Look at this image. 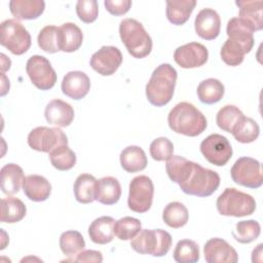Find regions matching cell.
Wrapping results in <instances>:
<instances>
[{
  "label": "cell",
  "instance_id": "36",
  "mask_svg": "<svg viewBox=\"0 0 263 263\" xmlns=\"http://www.w3.org/2000/svg\"><path fill=\"white\" fill-rule=\"evenodd\" d=\"M198 245L191 239H181L177 242L173 257L178 263H195L199 260Z\"/></svg>",
  "mask_w": 263,
  "mask_h": 263
},
{
  "label": "cell",
  "instance_id": "4",
  "mask_svg": "<svg viewBox=\"0 0 263 263\" xmlns=\"http://www.w3.org/2000/svg\"><path fill=\"white\" fill-rule=\"evenodd\" d=\"M119 36L128 53L136 59L146 58L152 50L150 35L135 18H124L120 22Z\"/></svg>",
  "mask_w": 263,
  "mask_h": 263
},
{
  "label": "cell",
  "instance_id": "27",
  "mask_svg": "<svg viewBox=\"0 0 263 263\" xmlns=\"http://www.w3.org/2000/svg\"><path fill=\"white\" fill-rule=\"evenodd\" d=\"M195 5V0H167L165 8L166 18L173 25H184L189 20Z\"/></svg>",
  "mask_w": 263,
  "mask_h": 263
},
{
  "label": "cell",
  "instance_id": "40",
  "mask_svg": "<svg viewBox=\"0 0 263 263\" xmlns=\"http://www.w3.org/2000/svg\"><path fill=\"white\" fill-rule=\"evenodd\" d=\"M141 226L142 223L139 219L126 216L115 221L114 234L120 240H129L141 231Z\"/></svg>",
  "mask_w": 263,
  "mask_h": 263
},
{
  "label": "cell",
  "instance_id": "45",
  "mask_svg": "<svg viewBox=\"0 0 263 263\" xmlns=\"http://www.w3.org/2000/svg\"><path fill=\"white\" fill-rule=\"evenodd\" d=\"M67 261L73 262H93V263H101L103 261L102 253L95 250H82L79 252L75 258L68 259Z\"/></svg>",
  "mask_w": 263,
  "mask_h": 263
},
{
  "label": "cell",
  "instance_id": "15",
  "mask_svg": "<svg viewBox=\"0 0 263 263\" xmlns=\"http://www.w3.org/2000/svg\"><path fill=\"white\" fill-rule=\"evenodd\" d=\"M203 254L208 263H236L238 261L235 249L220 237L210 238L204 243Z\"/></svg>",
  "mask_w": 263,
  "mask_h": 263
},
{
  "label": "cell",
  "instance_id": "18",
  "mask_svg": "<svg viewBox=\"0 0 263 263\" xmlns=\"http://www.w3.org/2000/svg\"><path fill=\"white\" fill-rule=\"evenodd\" d=\"M74 115L73 107L60 99L51 100L44 110L46 121L58 127L69 126L74 119Z\"/></svg>",
  "mask_w": 263,
  "mask_h": 263
},
{
  "label": "cell",
  "instance_id": "28",
  "mask_svg": "<svg viewBox=\"0 0 263 263\" xmlns=\"http://www.w3.org/2000/svg\"><path fill=\"white\" fill-rule=\"evenodd\" d=\"M121 196V186L119 181L114 177H103L98 180L97 198L99 202L111 205L116 203Z\"/></svg>",
  "mask_w": 263,
  "mask_h": 263
},
{
  "label": "cell",
  "instance_id": "10",
  "mask_svg": "<svg viewBox=\"0 0 263 263\" xmlns=\"http://www.w3.org/2000/svg\"><path fill=\"white\" fill-rule=\"evenodd\" d=\"M28 145L33 150L50 153L61 145H68V138L59 127L37 126L28 135Z\"/></svg>",
  "mask_w": 263,
  "mask_h": 263
},
{
  "label": "cell",
  "instance_id": "3",
  "mask_svg": "<svg viewBox=\"0 0 263 263\" xmlns=\"http://www.w3.org/2000/svg\"><path fill=\"white\" fill-rule=\"evenodd\" d=\"M177 78L178 73L170 64L157 66L146 84V97L149 103L156 107L168 104L174 96Z\"/></svg>",
  "mask_w": 263,
  "mask_h": 263
},
{
  "label": "cell",
  "instance_id": "12",
  "mask_svg": "<svg viewBox=\"0 0 263 263\" xmlns=\"http://www.w3.org/2000/svg\"><path fill=\"white\" fill-rule=\"evenodd\" d=\"M200 152L204 158L217 166L225 165L232 157V148L226 137L212 134L200 143Z\"/></svg>",
  "mask_w": 263,
  "mask_h": 263
},
{
  "label": "cell",
  "instance_id": "41",
  "mask_svg": "<svg viewBox=\"0 0 263 263\" xmlns=\"http://www.w3.org/2000/svg\"><path fill=\"white\" fill-rule=\"evenodd\" d=\"M37 42L39 47L48 52L54 53L60 51V44H59V28L52 25L45 26L38 34Z\"/></svg>",
  "mask_w": 263,
  "mask_h": 263
},
{
  "label": "cell",
  "instance_id": "26",
  "mask_svg": "<svg viewBox=\"0 0 263 263\" xmlns=\"http://www.w3.org/2000/svg\"><path fill=\"white\" fill-rule=\"evenodd\" d=\"M121 167L127 173H137L146 168L148 160L145 151L139 146H127L119 156Z\"/></svg>",
  "mask_w": 263,
  "mask_h": 263
},
{
  "label": "cell",
  "instance_id": "6",
  "mask_svg": "<svg viewBox=\"0 0 263 263\" xmlns=\"http://www.w3.org/2000/svg\"><path fill=\"white\" fill-rule=\"evenodd\" d=\"M172 241L171 234L163 229H141L132 239L130 247L140 254L162 257L168 253Z\"/></svg>",
  "mask_w": 263,
  "mask_h": 263
},
{
  "label": "cell",
  "instance_id": "35",
  "mask_svg": "<svg viewBox=\"0 0 263 263\" xmlns=\"http://www.w3.org/2000/svg\"><path fill=\"white\" fill-rule=\"evenodd\" d=\"M60 248L64 255L73 257L85 248V240L82 234L76 230H68L60 236Z\"/></svg>",
  "mask_w": 263,
  "mask_h": 263
},
{
  "label": "cell",
  "instance_id": "44",
  "mask_svg": "<svg viewBox=\"0 0 263 263\" xmlns=\"http://www.w3.org/2000/svg\"><path fill=\"white\" fill-rule=\"evenodd\" d=\"M104 4L108 12L118 16L125 14L133 3L130 0H106Z\"/></svg>",
  "mask_w": 263,
  "mask_h": 263
},
{
  "label": "cell",
  "instance_id": "5",
  "mask_svg": "<svg viewBox=\"0 0 263 263\" xmlns=\"http://www.w3.org/2000/svg\"><path fill=\"white\" fill-rule=\"evenodd\" d=\"M216 206L222 216L245 217L256 211V201L248 193L235 188H226L217 198Z\"/></svg>",
  "mask_w": 263,
  "mask_h": 263
},
{
  "label": "cell",
  "instance_id": "9",
  "mask_svg": "<svg viewBox=\"0 0 263 263\" xmlns=\"http://www.w3.org/2000/svg\"><path fill=\"white\" fill-rule=\"evenodd\" d=\"M154 185L152 180L144 175L135 177L129 183L127 205L136 213H146L153 201Z\"/></svg>",
  "mask_w": 263,
  "mask_h": 263
},
{
  "label": "cell",
  "instance_id": "43",
  "mask_svg": "<svg viewBox=\"0 0 263 263\" xmlns=\"http://www.w3.org/2000/svg\"><path fill=\"white\" fill-rule=\"evenodd\" d=\"M76 13L83 23H93L99 14L98 2L96 0H79L76 3Z\"/></svg>",
  "mask_w": 263,
  "mask_h": 263
},
{
  "label": "cell",
  "instance_id": "25",
  "mask_svg": "<svg viewBox=\"0 0 263 263\" xmlns=\"http://www.w3.org/2000/svg\"><path fill=\"white\" fill-rule=\"evenodd\" d=\"M1 190L7 195L20 191L25 180L23 168L15 163H7L1 168Z\"/></svg>",
  "mask_w": 263,
  "mask_h": 263
},
{
  "label": "cell",
  "instance_id": "7",
  "mask_svg": "<svg viewBox=\"0 0 263 263\" xmlns=\"http://www.w3.org/2000/svg\"><path fill=\"white\" fill-rule=\"evenodd\" d=\"M0 43L11 53L21 55L31 46V35L28 30L16 20L8 18L0 26Z\"/></svg>",
  "mask_w": 263,
  "mask_h": 263
},
{
  "label": "cell",
  "instance_id": "20",
  "mask_svg": "<svg viewBox=\"0 0 263 263\" xmlns=\"http://www.w3.org/2000/svg\"><path fill=\"white\" fill-rule=\"evenodd\" d=\"M25 195L33 201L39 202L46 200L51 193V185L43 176L29 175L23 182Z\"/></svg>",
  "mask_w": 263,
  "mask_h": 263
},
{
  "label": "cell",
  "instance_id": "42",
  "mask_svg": "<svg viewBox=\"0 0 263 263\" xmlns=\"http://www.w3.org/2000/svg\"><path fill=\"white\" fill-rule=\"evenodd\" d=\"M150 155L156 161L167 160L173 156L174 145L173 143L164 137L156 138L150 144Z\"/></svg>",
  "mask_w": 263,
  "mask_h": 263
},
{
  "label": "cell",
  "instance_id": "16",
  "mask_svg": "<svg viewBox=\"0 0 263 263\" xmlns=\"http://www.w3.org/2000/svg\"><path fill=\"white\" fill-rule=\"evenodd\" d=\"M196 34L205 40L216 39L221 30V18L218 12L212 8L201 9L194 21Z\"/></svg>",
  "mask_w": 263,
  "mask_h": 263
},
{
  "label": "cell",
  "instance_id": "24",
  "mask_svg": "<svg viewBox=\"0 0 263 263\" xmlns=\"http://www.w3.org/2000/svg\"><path fill=\"white\" fill-rule=\"evenodd\" d=\"M82 41V31L74 23H65L59 27V44L62 51H76L81 46Z\"/></svg>",
  "mask_w": 263,
  "mask_h": 263
},
{
  "label": "cell",
  "instance_id": "29",
  "mask_svg": "<svg viewBox=\"0 0 263 263\" xmlns=\"http://www.w3.org/2000/svg\"><path fill=\"white\" fill-rule=\"evenodd\" d=\"M97 184L98 180L89 174L79 175L73 186L74 195L80 203H90L97 198Z\"/></svg>",
  "mask_w": 263,
  "mask_h": 263
},
{
  "label": "cell",
  "instance_id": "14",
  "mask_svg": "<svg viewBox=\"0 0 263 263\" xmlns=\"http://www.w3.org/2000/svg\"><path fill=\"white\" fill-rule=\"evenodd\" d=\"M209 59L208 48L198 42H189L179 46L174 52L175 62L184 69L203 66Z\"/></svg>",
  "mask_w": 263,
  "mask_h": 263
},
{
  "label": "cell",
  "instance_id": "38",
  "mask_svg": "<svg viewBox=\"0 0 263 263\" xmlns=\"http://www.w3.org/2000/svg\"><path fill=\"white\" fill-rule=\"evenodd\" d=\"M52 166L59 171H69L76 164V154L68 145H61L49 153Z\"/></svg>",
  "mask_w": 263,
  "mask_h": 263
},
{
  "label": "cell",
  "instance_id": "2",
  "mask_svg": "<svg viewBox=\"0 0 263 263\" xmlns=\"http://www.w3.org/2000/svg\"><path fill=\"white\" fill-rule=\"evenodd\" d=\"M167 123L173 132L187 137L199 136L208 126L205 116L188 102H181L170 111Z\"/></svg>",
  "mask_w": 263,
  "mask_h": 263
},
{
  "label": "cell",
  "instance_id": "19",
  "mask_svg": "<svg viewBox=\"0 0 263 263\" xmlns=\"http://www.w3.org/2000/svg\"><path fill=\"white\" fill-rule=\"evenodd\" d=\"M254 30L240 17H232L228 21L226 34L229 39L238 42L249 53L254 46Z\"/></svg>",
  "mask_w": 263,
  "mask_h": 263
},
{
  "label": "cell",
  "instance_id": "31",
  "mask_svg": "<svg viewBox=\"0 0 263 263\" xmlns=\"http://www.w3.org/2000/svg\"><path fill=\"white\" fill-rule=\"evenodd\" d=\"M27 213L25 203L16 197H6L1 200V217L3 223H16L24 219Z\"/></svg>",
  "mask_w": 263,
  "mask_h": 263
},
{
  "label": "cell",
  "instance_id": "23",
  "mask_svg": "<svg viewBox=\"0 0 263 263\" xmlns=\"http://www.w3.org/2000/svg\"><path fill=\"white\" fill-rule=\"evenodd\" d=\"M115 220L109 216L97 218L88 227V235L90 240L98 245H106L114 238Z\"/></svg>",
  "mask_w": 263,
  "mask_h": 263
},
{
  "label": "cell",
  "instance_id": "8",
  "mask_svg": "<svg viewBox=\"0 0 263 263\" xmlns=\"http://www.w3.org/2000/svg\"><path fill=\"white\" fill-rule=\"evenodd\" d=\"M231 179L234 183L256 189L263 184V174L261 163L252 157H239L230 170Z\"/></svg>",
  "mask_w": 263,
  "mask_h": 263
},
{
  "label": "cell",
  "instance_id": "33",
  "mask_svg": "<svg viewBox=\"0 0 263 263\" xmlns=\"http://www.w3.org/2000/svg\"><path fill=\"white\" fill-rule=\"evenodd\" d=\"M231 134L237 142L248 144L254 142L259 137L260 127L253 118L243 116L237 122Z\"/></svg>",
  "mask_w": 263,
  "mask_h": 263
},
{
  "label": "cell",
  "instance_id": "21",
  "mask_svg": "<svg viewBox=\"0 0 263 263\" xmlns=\"http://www.w3.org/2000/svg\"><path fill=\"white\" fill-rule=\"evenodd\" d=\"M239 8V16L247 22L255 31L263 28V1L262 0H239L235 1Z\"/></svg>",
  "mask_w": 263,
  "mask_h": 263
},
{
  "label": "cell",
  "instance_id": "37",
  "mask_svg": "<svg viewBox=\"0 0 263 263\" xmlns=\"http://www.w3.org/2000/svg\"><path fill=\"white\" fill-rule=\"evenodd\" d=\"M243 116V113L236 106L226 105L218 111L216 116V122L221 129L231 134L237 122Z\"/></svg>",
  "mask_w": 263,
  "mask_h": 263
},
{
  "label": "cell",
  "instance_id": "22",
  "mask_svg": "<svg viewBox=\"0 0 263 263\" xmlns=\"http://www.w3.org/2000/svg\"><path fill=\"white\" fill-rule=\"evenodd\" d=\"M45 8L42 0H11L9 10L16 21L35 20L39 17Z\"/></svg>",
  "mask_w": 263,
  "mask_h": 263
},
{
  "label": "cell",
  "instance_id": "39",
  "mask_svg": "<svg viewBox=\"0 0 263 263\" xmlns=\"http://www.w3.org/2000/svg\"><path fill=\"white\" fill-rule=\"evenodd\" d=\"M246 53L248 52L246 51V49L241 44L229 38L224 42L220 50V55L222 61L226 65L231 67L240 65L243 62Z\"/></svg>",
  "mask_w": 263,
  "mask_h": 263
},
{
  "label": "cell",
  "instance_id": "1",
  "mask_svg": "<svg viewBox=\"0 0 263 263\" xmlns=\"http://www.w3.org/2000/svg\"><path fill=\"white\" fill-rule=\"evenodd\" d=\"M165 171L168 178L179 184L182 191L189 195L208 197L220 185V176L217 172L205 168L183 156L173 155L167 159Z\"/></svg>",
  "mask_w": 263,
  "mask_h": 263
},
{
  "label": "cell",
  "instance_id": "32",
  "mask_svg": "<svg viewBox=\"0 0 263 263\" xmlns=\"http://www.w3.org/2000/svg\"><path fill=\"white\" fill-rule=\"evenodd\" d=\"M189 214L187 208L179 201H173L165 205L162 212L163 222L171 228H181L188 222Z\"/></svg>",
  "mask_w": 263,
  "mask_h": 263
},
{
  "label": "cell",
  "instance_id": "13",
  "mask_svg": "<svg viewBox=\"0 0 263 263\" xmlns=\"http://www.w3.org/2000/svg\"><path fill=\"white\" fill-rule=\"evenodd\" d=\"M122 63V53L115 47L110 45L102 46L90 58V67L102 76H110L114 74Z\"/></svg>",
  "mask_w": 263,
  "mask_h": 263
},
{
  "label": "cell",
  "instance_id": "30",
  "mask_svg": "<svg viewBox=\"0 0 263 263\" xmlns=\"http://www.w3.org/2000/svg\"><path fill=\"white\" fill-rule=\"evenodd\" d=\"M196 92L201 103L212 105L221 101L225 92V87L220 80L216 78H208L198 84Z\"/></svg>",
  "mask_w": 263,
  "mask_h": 263
},
{
  "label": "cell",
  "instance_id": "11",
  "mask_svg": "<svg viewBox=\"0 0 263 263\" xmlns=\"http://www.w3.org/2000/svg\"><path fill=\"white\" fill-rule=\"evenodd\" d=\"M26 71L31 82L41 90L52 88L57 82V73L50 62L43 55H32L27 61Z\"/></svg>",
  "mask_w": 263,
  "mask_h": 263
},
{
  "label": "cell",
  "instance_id": "17",
  "mask_svg": "<svg viewBox=\"0 0 263 263\" xmlns=\"http://www.w3.org/2000/svg\"><path fill=\"white\" fill-rule=\"evenodd\" d=\"M61 88L65 96L73 100H80L88 93L90 80L82 71H70L64 76Z\"/></svg>",
  "mask_w": 263,
  "mask_h": 263
},
{
  "label": "cell",
  "instance_id": "34",
  "mask_svg": "<svg viewBox=\"0 0 263 263\" xmlns=\"http://www.w3.org/2000/svg\"><path fill=\"white\" fill-rule=\"evenodd\" d=\"M260 233L261 227L256 220L239 221L235 224V228L231 232L233 238L239 243H250L256 240Z\"/></svg>",
  "mask_w": 263,
  "mask_h": 263
}]
</instances>
